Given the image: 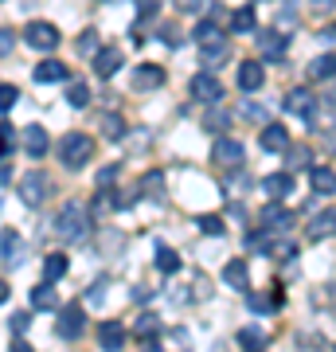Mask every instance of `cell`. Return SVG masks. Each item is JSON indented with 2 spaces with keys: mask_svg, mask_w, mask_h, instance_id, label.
<instances>
[{
  "mask_svg": "<svg viewBox=\"0 0 336 352\" xmlns=\"http://www.w3.org/2000/svg\"><path fill=\"white\" fill-rule=\"evenodd\" d=\"M137 4V16L141 20H153V16L161 12V0H133Z\"/></svg>",
  "mask_w": 336,
  "mask_h": 352,
  "instance_id": "7bdbcfd3",
  "label": "cell"
},
{
  "mask_svg": "<svg viewBox=\"0 0 336 352\" xmlns=\"http://www.w3.org/2000/svg\"><path fill=\"white\" fill-rule=\"evenodd\" d=\"M82 329H87V309L82 305H63L59 309V321H55V333H59L63 340H78L82 337Z\"/></svg>",
  "mask_w": 336,
  "mask_h": 352,
  "instance_id": "5b68a950",
  "label": "cell"
},
{
  "mask_svg": "<svg viewBox=\"0 0 336 352\" xmlns=\"http://www.w3.org/2000/svg\"><path fill=\"white\" fill-rule=\"evenodd\" d=\"M125 337H129V329L122 321H102L98 325V344L106 352H122L125 349Z\"/></svg>",
  "mask_w": 336,
  "mask_h": 352,
  "instance_id": "7c38bea8",
  "label": "cell"
},
{
  "mask_svg": "<svg viewBox=\"0 0 336 352\" xmlns=\"http://www.w3.org/2000/svg\"><path fill=\"white\" fill-rule=\"evenodd\" d=\"M16 141H20L16 126H12V122H0V157H8V153L16 149Z\"/></svg>",
  "mask_w": 336,
  "mask_h": 352,
  "instance_id": "d590c367",
  "label": "cell"
},
{
  "mask_svg": "<svg viewBox=\"0 0 336 352\" xmlns=\"http://www.w3.org/2000/svg\"><path fill=\"white\" fill-rule=\"evenodd\" d=\"M258 223L266 227V231H286V227L293 223V212H286V208H282V200H270L258 212Z\"/></svg>",
  "mask_w": 336,
  "mask_h": 352,
  "instance_id": "30bf717a",
  "label": "cell"
},
{
  "mask_svg": "<svg viewBox=\"0 0 336 352\" xmlns=\"http://www.w3.org/2000/svg\"><path fill=\"white\" fill-rule=\"evenodd\" d=\"M16 98H20V90H16L12 82H0V113H8V110H12Z\"/></svg>",
  "mask_w": 336,
  "mask_h": 352,
  "instance_id": "ab89813d",
  "label": "cell"
},
{
  "mask_svg": "<svg viewBox=\"0 0 336 352\" xmlns=\"http://www.w3.org/2000/svg\"><path fill=\"white\" fill-rule=\"evenodd\" d=\"M282 153H286V164H289L286 173H293V168H305V164H309V149H305V145H286Z\"/></svg>",
  "mask_w": 336,
  "mask_h": 352,
  "instance_id": "836d02e7",
  "label": "cell"
},
{
  "mask_svg": "<svg viewBox=\"0 0 336 352\" xmlns=\"http://www.w3.org/2000/svg\"><path fill=\"white\" fill-rule=\"evenodd\" d=\"M243 157H247V149H243L235 138H219V141H215V149H212V161L223 164V168H238Z\"/></svg>",
  "mask_w": 336,
  "mask_h": 352,
  "instance_id": "ba28073f",
  "label": "cell"
},
{
  "mask_svg": "<svg viewBox=\"0 0 336 352\" xmlns=\"http://www.w3.org/2000/svg\"><path fill=\"white\" fill-rule=\"evenodd\" d=\"M188 90H192V98H199L203 106H212V102L223 98V82H219V78H215L212 71H199V75H192Z\"/></svg>",
  "mask_w": 336,
  "mask_h": 352,
  "instance_id": "8992f818",
  "label": "cell"
},
{
  "mask_svg": "<svg viewBox=\"0 0 336 352\" xmlns=\"http://www.w3.org/2000/svg\"><path fill=\"white\" fill-rule=\"evenodd\" d=\"M172 4L180 8V12H188V16H199V12H208L212 0H172Z\"/></svg>",
  "mask_w": 336,
  "mask_h": 352,
  "instance_id": "b9f144b4",
  "label": "cell"
},
{
  "mask_svg": "<svg viewBox=\"0 0 336 352\" xmlns=\"http://www.w3.org/2000/svg\"><path fill=\"white\" fill-rule=\"evenodd\" d=\"M63 78H71V67L59 63V59H43L36 67V82H63Z\"/></svg>",
  "mask_w": 336,
  "mask_h": 352,
  "instance_id": "44dd1931",
  "label": "cell"
},
{
  "mask_svg": "<svg viewBox=\"0 0 336 352\" xmlns=\"http://www.w3.org/2000/svg\"><path fill=\"white\" fill-rule=\"evenodd\" d=\"M106 298V278H98L94 286H90V302H102Z\"/></svg>",
  "mask_w": 336,
  "mask_h": 352,
  "instance_id": "bcb514c9",
  "label": "cell"
},
{
  "mask_svg": "<svg viewBox=\"0 0 336 352\" xmlns=\"http://www.w3.org/2000/svg\"><path fill=\"white\" fill-rule=\"evenodd\" d=\"M196 227L203 231V235H212V239H219V235H227V223L219 219V215H199Z\"/></svg>",
  "mask_w": 336,
  "mask_h": 352,
  "instance_id": "e575fe53",
  "label": "cell"
},
{
  "mask_svg": "<svg viewBox=\"0 0 336 352\" xmlns=\"http://www.w3.org/2000/svg\"><path fill=\"white\" fill-rule=\"evenodd\" d=\"M67 254H47V258H43V278H47V282H59L63 274H67Z\"/></svg>",
  "mask_w": 336,
  "mask_h": 352,
  "instance_id": "4dcf8cb0",
  "label": "cell"
},
{
  "mask_svg": "<svg viewBox=\"0 0 336 352\" xmlns=\"http://www.w3.org/2000/svg\"><path fill=\"white\" fill-rule=\"evenodd\" d=\"M313 188H317V192H324V196H333V192H336L333 164H317V168H313Z\"/></svg>",
  "mask_w": 336,
  "mask_h": 352,
  "instance_id": "83f0119b",
  "label": "cell"
},
{
  "mask_svg": "<svg viewBox=\"0 0 336 352\" xmlns=\"http://www.w3.org/2000/svg\"><path fill=\"white\" fill-rule=\"evenodd\" d=\"M16 47V32L12 28H0V55H12Z\"/></svg>",
  "mask_w": 336,
  "mask_h": 352,
  "instance_id": "ee69618b",
  "label": "cell"
},
{
  "mask_svg": "<svg viewBox=\"0 0 336 352\" xmlns=\"http://www.w3.org/2000/svg\"><path fill=\"white\" fill-rule=\"evenodd\" d=\"M333 63H336V59H333V51H324L321 59H313V67H309L313 78H324V82H328V78H333Z\"/></svg>",
  "mask_w": 336,
  "mask_h": 352,
  "instance_id": "8d00e7d4",
  "label": "cell"
},
{
  "mask_svg": "<svg viewBox=\"0 0 336 352\" xmlns=\"http://www.w3.org/2000/svg\"><path fill=\"white\" fill-rule=\"evenodd\" d=\"M47 188H51V180L36 168V173H27L24 180H20V200H24L27 208H39V204L47 200Z\"/></svg>",
  "mask_w": 336,
  "mask_h": 352,
  "instance_id": "52a82bcc",
  "label": "cell"
},
{
  "mask_svg": "<svg viewBox=\"0 0 336 352\" xmlns=\"http://www.w3.org/2000/svg\"><path fill=\"white\" fill-rule=\"evenodd\" d=\"M8 157H0V184H8L12 180V164H4Z\"/></svg>",
  "mask_w": 336,
  "mask_h": 352,
  "instance_id": "681fc988",
  "label": "cell"
},
{
  "mask_svg": "<svg viewBox=\"0 0 336 352\" xmlns=\"http://www.w3.org/2000/svg\"><path fill=\"white\" fill-rule=\"evenodd\" d=\"M32 305H36V309H59V294H55V282H47V278H43V282L32 289Z\"/></svg>",
  "mask_w": 336,
  "mask_h": 352,
  "instance_id": "7402d4cb",
  "label": "cell"
},
{
  "mask_svg": "<svg viewBox=\"0 0 336 352\" xmlns=\"http://www.w3.org/2000/svg\"><path fill=\"white\" fill-rule=\"evenodd\" d=\"M254 8H238L235 16H231V32H238V36H250L254 32Z\"/></svg>",
  "mask_w": 336,
  "mask_h": 352,
  "instance_id": "1f68e13d",
  "label": "cell"
},
{
  "mask_svg": "<svg viewBox=\"0 0 336 352\" xmlns=\"http://www.w3.org/2000/svg\"><path fill=\"white\" fill-rule=\"evenodd\" d=\"M262 78H266V71L258 67V59H247V63H238V87L247 90V94H254V90L262 87Z\"/></svg>",
  "mask_w": 336,
  "mask_h": 352,
  "instance_id": "d6986e66",
  "label": "cell"
},
{
  "mask_svg": "<svg viewBox=\"0 0 336 352\" xmlns=\"http://www.w3.org/2000/svg\"><path fill=\"white\" fill-rule=\"evenodd\" d=\"M78 51H82V55H94V51H98V32H94V28H87V32L78 36Z\"/></svg>",
  "mask_w": 336,
  "mask_h": 352,
  "instance_id": "60d3db41",
  "label": "cell"
},
{
  "mask_svg": "<svg viewBox=\"0 0 336 352\" xmlns=\"http://www.w3.org/2000/svg\"><path fill=\"white\" fill-rule=\"evenodd\" d=\"M98 129H102V138L122 141V138H125V118H122V113H102Z\"/></svg>",
  "mask_w": 336,
  "mask_h": 352,
  "instance_id": "4316f807",
  "label": "cell"
},
{
  "mask_svg": "<svg viewBox=\"0 0 336 352\" xmlns=\"http://www.w3.org/2000/svg\"><path fill=\"white\" fill-rule=\"evenodd\" d=\"M153 87H164V67L157 63L133 67V90H153Z\"/></svg>",
  "mask_w": 336,
  "mask_h": 352,
  "instance_id": "9a60e30c",
  "label": "cell"
},
{
  "mask_svg": "<svg viewBox=\"0 0 336 352\" xmlns=\"http://www.w3.org/2000/svg\"><path fill=\"white\" fill-rule=\"evenodd\" d=\"M24 149H27V157H43V153L51 149V138H47V129L43 126H27L24 129Z\"/></svg>",
  "mask_w": 336,
  "mask_h": 352,
  "instance_id": "2e32d148",
  "label": "cell"
},
{
  "mask_svg": "<svg viewBox=\"0 0 336 352\" xmlns=\"http://www.w3.org/2000/svg\"><path fill=\"white\" fill-rule=\"evenodd\" d=\"M8 302V282H0V305Z\"/></svg>",
  "mask_w": 336,
  "mask_h": 352,
  "instance_id": "f5cc1de1",
  "label": "cell"
},
{
  "mask_svg": "<svg viewBox=\"0 0 336 352\" xmlns=\"http://www.w3.org/2000/svg\"><path fill=\"white\" fill-rule=\"evenodd\" d=\"M270 200H286L289 192H293V173H270V176H262V184H258Z\"/></svg>",
  "mask_w": 336,
  "mask_h": 352,
  "instance_id": "5bb4252c",
  "label": "cell"
},
{
  "mask_svg": "<svg viewBox=\"0 0 336 352\" xmlns=\"http://www.w3.org/2000/svg\"><path fill=\"white\" fill-rule=\"evenodd\" d=\"M67 102H71L75 110H87V106H90V87L82 82V78H75V82L67 87Z\"/></svg>",
  "mask_w": 336,
  "mask_h": 352,
  "instance_id": "f546056e",
  "label": "cell"
},
{
  "mask_svg": "<svg viewBox=\"0 0 336 352\" xmlns=\"http://www.w3.org/2000/svg\"><path fill=\"white\" fill-rule=\"evenodd\" d=\"M223 282L231 289H247L250 286V266H247V258H231V263L223 266Z\"/></svg>",
  "mask_w": 336,
  "mask_h": 352,
  "instance_id": "e0dca14e",
  "label": "cell"
},
{
  "mask_svg": "<svg viewBox=\"0 0 336 352\" xmlns=\"http://www.w3.org/2000/svg\"><path fill=\"white\" fill-rule=\"evenodd\" d=\"M129 298H133V302H149L153 289H149V286H137V289H129Z\"/></svg>",
  "mask_w": 336,
  "mask_h": 352,
  "instance_id": "7dc6e473",
  "label": "cell"
},
{
  "mask_svg": "<svg viewBox=\"0 0 336 352\" xmlns=\"http://www.w3.org/2000/svg\"><path fill=\"white\" fill-rule=\"evenodd\" d=\"M258 145H262L266 153H282V149L289 145V129H286V126H274V122H270V126L262 129Z\"/></svg>",
  "mask_w": 336,
  "mask_h": 352,
  "instance_id": "ac0fdd59",
  "label": "cell"
},
{
  "mask_svg": "<svg viewBox=\"0 0 336 352\" xmlns=\"http://www.w3.org/2000/svg\"><path fill=\"white\" fill-rule=\"evenodd\" d=\"M55 235L67 243H82L90 235V212L82 204H63L55 215Z\"/></svg>",
  "mask_w": 336,
  "mask_h": 352,
  "instance_id": "6da1fadb",
  "label": "cell"
},
{
  "mask_svg": "<svg viewBox=\"0 0 336 352\" xmlns=\"http://www.w3.org/2000/svg\"><path fill=\"white\" fill-rule=\"evenodd\" d=\"M227 126H231V113H227L219 102H212V110L203 113V129H208V133H223Z\"/></svg>",
  "mask_w": 336,
  "mask_h": 352,
  "instance_id": "cb8c5ba5",
  "label": "cell"
},
{
  "mask_svg": "<svg viewBox=\"0 0 336 352\" xmlns=\"http://www.w3.org/2000/svg\"><path fill=\"white\" fill-rule=\"evenodd\" d=\"M192 36H196V43H203V39H215V36H223V32H219V24H215V20H199Z\"/></svg>",
  "mask_w": 336,
  "mask_h": 352,
  "instance_id": "f35d334b",
  "label": "cell"
},
{
  "mask_svg": "<svg viewBox=\"0 0 336 352\" xmlns=\"http://www.w3.org/2000/svg\"><path fill=\"white\" fill-rule=\"evenodd\" d=\"M247 113L254 118V122H266V110H262V106H247Z\"/></svg>",
  "mask_w": 336,
  "mask_h": 352,
  "instance_id": "f907efd6",
  "label": "cell"
},
{
  "mask_svg": "<svg viewBox=\"0 0 336 352\" xmlns=\"http://www.w3.org/2000/svg\"><path fill=\"white\" fill-rule=\"evenodd\" d=\"M333 219H336V212H333V208H324V212L309 223V239H313V243L328 239V235H333Z\"/></svg>",
  "mask_w": 336,
  "mask_h": 352,
  "instance_id": "d4e9b609",
  "label": "cell"
},
{
  "mask_svg": "<svg viewBox=\"0 0 336 352\" xmlns=\"http://www.w3.org/2000/svg\"><path fill=\"white\" fill-rule=\"evenodd\" d=\"M113 180H117V164H106V168L98 173V188H110Z\"/></svg>",
  "mask_w": 336,
  "mask_h": 352,
  "instance_id": "f6af8a7d",
  "label": "cell"
},
{
  "mask_svg": "<svg viewBox=\"0 0 336 352\" xmlns=\"http://www.w3.org/2000/svg\"><path fill=\"white\" fill-rule=\"evenodd\" d=\"M0 258L8 266L20 263V235H16L12 227H4V235H0Z\"/></svg>",
  "mask_w": 336,
  "mask_h": 352,
  "instance_id": "603a6c76",
  "label": "cell"
},
{
  "mask_svg": "<svg viewBox=\"0 0 336 352\" xmlns=\"http://www.w3.org/2000/svg\"><path fill=\"white\" fill-rule=\"evenodd\" d=\"M59 28L47 24V20H32V24L24 28V43L27 47H36V51H55L59 47Z\"/></svg>",
  "mask_w": 336,
  "mask_h": 352,
  "instance_id": "277c9868",
  "label": "cell"
},
{
  "mask_svg": "<svg viewBox=\"0 0 336 352\" xmlns=\"http://www.w3.org/2000/svg\"><path fill=\"white\" fill-rule=\"evenodd\" d=\"M153 263H157L161 274H176V270H180V254L168 251V247H157V258H153Z\"/></svg>",
  "mask_w": 336,
  "mask_h": 352,
  "instance_id": "d6a6232c",
  "label": "cell"
},
{
  "mask_svg": "<svg viewBox=\"0 0 336 352\" xmlns=\"http://www.w3.org/2000/svg\"><path fill=\"white\" fill-rule=\"evenodd\" d=\"M282 106H286V113H293V118H313V113H317V98H313V90H305V87H293Z\"/></svg>",
  "mask_w": 336,
  "mask_h": 352,
  "instance_id": "9c48e42d",
  "label": "cell"
},
{
  "mask_svg": "<svg viewBox=\"0 0 336 352\" xmlns=\"http://www.w3.org/2000/svg\"><path fill=\"white\" fill-rule=\"evenodd\" d=\"M157 333H161V317L157 314H141L137 321H133V337L137 340H153Z\"/></svg>",
  "mask_w": 336,
  "mask_h": 352,
  "instance_id": "484cf974",
  "label": "cell"
},
{
  "mask_svg": "<svg viewBox=\"0 0 336 352\" xmlns=\"http://www.w3.org/2000/svg\"><path fill=\"white\" fill-rule=\"evenodd\" d=\"M122 51L117 47H98L94 51V75L98 78H110V75H117V71H122Z\"/></svg>",
  "mask_w": 336,
  "mask_h": 352,
  "instance_id": "4fadbf2b",
  "label": "cell"
},
{
  "mask_svg": "<svg viewBox=\"0 0 336 352\" xmlns=\"http://www.w3.org/2000/svg\"><path fill=\"white\" fill-rule=\"evenodd\" d=\"M278 20H282V24H293V20H298V12H293V8H282V16H278Z\"/></svg>",
  "mask_w": 336,
  "mask_h": 352,
  "instance_id": "816d5d0a",
  "label": "cell"
},
{
  "mask_svg": "<svg viewBox=\"0 0 336 352\" xmlns=\"http://www.w3.org/2000/svg\"><path fill=\"white\" fill-rule=\"evenodd\" d=\"M227 55H231V43H227V32L215 39H203L199 43V59H203V67H219L227 63Z\"/></svg>",
  "mask_w": 336,
  "mask_h": 352,
  "instance_id": "8fae6325",
  "label": "cell"
},
{
  "mask_svg": "<svg viewBox=\"0 0 336 352\" xmlns=\"http://www.w3.org/2000/svg\"><path fill=\"white\" fill-rule=\"evenodd\" d=\"M59 161L67 164L71 173L87 168V161H94V138H87V133H67V138L59 141Z\"/></svg>",
  "mask_w": 336,
  "mask_h": 352,
  "instance_id": "7a4b0ae2",
  "label": "cell"
},
{
  "mask_svg": "<svg viewBox=\"0 0 336 352\" xmlns=\"http://www.w3.org/2000/svg\"><path fill=\"white\" fill-rule=\"evenodd\" d=\"M238 344H243V349H262V344H270V333L262 325H247L238 333Z\"/></svg>",
  "mask_w": 336,
  "mask_h": 352,
  "instance_id": "f1b7e54d",
  "label": "cell"
},
{
  "mask_svg": "<svg viewBox=\"0 0 336 352\" xmlns=\"http://www.w3.org/2000/svg\"><path fill=\"white\" fill-rule=\"evenodd\" d=\"M250 36H254V43H258V55H262V59H270V63H282V59H286L289 36H282L278 28H254Z\"/></svg>",
  "mask_w": 336,
  "mask_h": 352,
  "instance_id": "3957f363",
  "label": "cell"
},
{
  "mask_svg": "<svg viewBox=\"0 0 336 352\" xmlns=\"http://www.w3.org/2000/svg\"><path fill=\"white\" fill-rule=\"evenodd\" d=\"M317 4H321V8H333V0H317Z\"/></svg>",
  "mask_w": 336,
  "mask_h": 352,
  "instance_id": "db71d44e",
  "label": "cell"
},
{
  "mask_svg": "<svg viewBox=\"0 0 336 352\" xmlns=\"http://www.w3.org/2000/svg\"><path fill=\"white\" fill-rule=\"evenodd\" d=\"M137 192H145L149 200L164 204V196H168V192H164V173H161V168H153V173H145V176H141Z\"/></svg>",
  "mask_w": 336,
  "mask_h": 352,
  "instance_id": "ffe728a7",
  "label": "cell"
},
{
  "mask_svg": "<svg viewBox=\"0 0 336 352\" xmlns=\"http://www.w3.org/2000/svg\"><path fill=\"white\" fill-rule=\"evenodd\" d=\"M27 325H32V321H27V314H16L12 317V333H27Z\"/></svg>",
  "mask_w": 336,
  "mask_h": 352,
  "instance_id": "c3c4849f",
  "label": "cell"
},
{
  "mask_svg": "<svg viewBox=\"0 0 336 352\" xmlns=\"http://www.w3.org/2000/svg\"><path fill=\"white\" fill-rule=\"evenodd\" d=\"M157 36H161V43H168V47H184V32H180L176 24H161Z\"/></svg>",
  "mask_w": 336,
  "mask_h": 352,
  "instance_id": "74e56055",
  "label": "cell"
}]
</instances>
